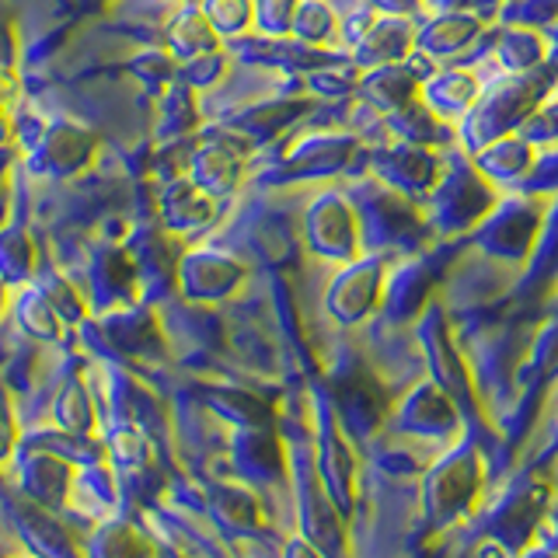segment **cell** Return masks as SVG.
<instances>
[{"label": "cell", "mask_w": 558, "mask_h": 558, "mask_svg": "<svg viewBox=\"0 0 558 558\" xmlns=\"http://www.w3.org/2000/svg\"><path fill=\"white\" fill-rule=\"evenodd\" d=\"M98 133L70 116H46V126L22 147V165L39 182H70L84 174L98 157Z\"/></svg>", "instance_id": "6da1fadb"}, {"label": "cell", "mask_w": 558, "mask_h": 558, "mask_svg": "<svg viewBox=\"0 0 558 558\" xmlns=\"http://www.w3.org/2000/svg\"><path fill=\"white\" fill-rule=\"evenodd\" d=\"M356 154V140L345 133H307L276 157L272 165H262L258 185H293L318 182L342 171Z\"/></svg>", "instance_id": "7a4b0ae2"}, {"label": "cell", "mask_w": 558, "mask_h": 558, "mask_svg": "<svg viewBox=\"0 0 558 558\" xmlns=\"http://www.w3.org/2000/svg\"><path fill=\"white\" fill-rule=\"evenodd\" d=\"M174 283L182 287L189 301H223L244 283V258L231 244L192 241L179 255Z\"/></svg>", "instance_id": "3957f363"}, {"label": "cell", "mask_w": 558, "mask_h": 558, "mask_svg": "<svg viewBox=\"0 0 558 558\" xmlns=\"http://www.w3.org/2000/svg\"><path fill=\"white\" fill-rule=\"evenodd\" d=\"M252 154L255 150L244 144L241 136H234L231 130H223L217 122V126H209V133L203 136V144L192 150L189 179L203 192H209V196L227 203L241 189L244 174H248Z\"/></svg>", "instance_id": "277c9868"}, {"label": "cell", "mask_w": 558, "mask_h": 558, "mask_svg": "<svg viewBox=\"0 0 558 558\" xmlns=\"http://www.w3.org/2000/svg\"><path fill=\"white\" fill-rule=\"evenodd\" d=\"M360 220L353 199L342 192H322L304 209V244L307 252L328 262H353L360 252Z\"/></svg>", "instance_id": "5b68a950"}, {"label": "cell", "mask_w": 558, "mask_h": 558, "mask_svg": "<svg viewBox=\"0 0 558 558\" xmlns=\"http://www.w3.org/2000/svg\"><path fill=\"white\" fill-rule=\"evenodd\" d=\"M154 209H157L154 214L157 223H161L168 234L189 241V238H203L209 227L223 217V199L203 192L189 174H179V179H171L157 189Z\"/></svg>", "instance_id": "8992f818"}, {"label": "cell", "mask_w": 558, "mask_h": 558, "mask_svg": "<svg viewBox=\"0 0 558 558\" xmlns=\"http://www.w3.org/2000/svg\"><path fill=\"white\" fill-rule=\"evenodd\" d=\"M307 112H311L307 98H266V101L241 105V109H234L220 122V126L231 130L234 136H241L252 150H258V147L272 144L279 133L290 130L293 122Z\"/></svg>", "instance_id": "52a82bcc"}, {"label": "cell", "mask_w": 558, "mask_h": 558, "mask_svg": "<svg viewBox=\"0 0 558 558\" xmlns=\"http://www.w3.org/2000/svg\"><path fill=\"white\" fill-rule=\"evenodd\" d=\"M412 46H415V28H412L409 17L380 14V17H374V25L360 35L353 63L356 66H371V70L391 66L398 60H405L412 52Z\"/></svg>", "instance_id": "ba28073f"}, {"label": "cell", "mask_w": 558, "mask_h": 558, "mask_svg": "<svg viewBox=\"0 0 558 558\" xmlns=\"http://www.w3.org/2000/svg\"><path fill=\"white\" fill-rule=\"evenodd\" d=\"M165 49L179 63H189L196 57H206V52L223 49V35L209 25V17L199 11V4L185 0V4L174 8V14L165 25Z\"/></svg>", "instance_id": "9c48e42d"}, {"label": "cell", "mask_w": 558, "mask_h": 558, "mask_svg": "<svg viewBox=\"0 0 558 558\" xmlns=\"http://www.w3.org/2000/svg\"><path fill=\"white\" fill-rule=\"evenodd\" d=\"M87 272H92V287L105 301L126 304L133 301V293L140 287L136 266L122 241H98L92 248V262H87Z\"/></svg>", "instance_id": "30bf717a"}, {"label": "cell", "mask_w": 558, "mask_h": 558, "mask_svg": "<svg viewBox=\"0 0 558 558\" xmlns=\"http://www.w3.org/2000/svg\"><path fill=\"white\" fill-rule=\"evenodd\" d=\"M196 87H189L182 77H174L165 92H157V116H154V136L161 144H174L203 126V109L196 101Z\"/></svg>", "instance_id": "8fae6325"}, {"label": "cell", "mask_w": 558, "mask_h": 558, "mask_svg": "<svg viewBox=\"0 0 558 558\" xmlns=\"http://www.w3.org/2000/svg\"><path fill=\"white\" fill-rule=\"evenodd\" d=\"M380 283H384V266L377 258L353 262V266H345L336 276L328 304L336 314H342V318H356V314H363L374 304V296L380 293Z\"/></svg>", "instance_id": "7c38bea8"}, {"label": "cell", "mask_w": 558, "mask_h": 558, "mask_svg": "<svg viewBox=\"0 0 558 558\" xmlns=\"http://www.w3.org/2000/svg\"><path fill=\"white\" fill-rule=\"evenodd\" d=\"M377 171L384 182H391L395 189H412V192H423L433 182V157L415 147V144H398L391 150L377 154Z\"/></svg>", "instance_id": "4fadbf2b"}, {"label": "cell", "mask_w": 558, "mask_h": 558, "mask_svg": "<svg viewBox=\"0 0 558 558\" xmlns=\"http://www.w3.org/2000/svg\"><path fill=\"white\" fill-rule=\"evenodd\" d=\"M35 269H39V244H35V238L22 223L0 227V279L8 287L28 283Z\"/></svg>", "instance_id": "5bb4252c"}, {"label": "cell", "mask_w": 558, "mask_h": 558, "mask_svg": "<svg viewBox=\"0 0 558 558\" xmlns=\"http://www.w3.org/2000/svg\"><path fill=\"white\" fill-rule=\"evenodd\" d=\"M360 92L371 98L377 109L401 112V109H409V105L415 101L418 81L409 74V70H401V66L391 63V66H377L374 74L360 84Z\"/></svg>", "instance_id": "9a60e30c"}, {"label": "cell", "mask_w": 558, "mask_h": 558, "mask_svg": "<svg viewBox=\"0 0 558 558\" xmlns=\"http://www.w3.org/2000/svg\"><path fill=\"white\" fill-rule=\"evenodd\" d=\"M336 32H339V17L325 4V0H296L293 25H290V35L296 43L325 46Z\"/></svg>", "instance_id": "2e32d148"}, {"label": "cell", "mask_w": 558, "mask_h": 558, "mask_svg": "<svg viewBox=\"0 0 558 558\" xmlns=\"http://www.w3.org/2000/svg\"><path fill=\"white\" fill-rule=\"evenodd\" d=\"M475 95H478V81H471L461 70L426 84V105L433 112H444V116L468 109V105L475 101Z\"/></svg>", "instance_id": "e0dca14e"}, {"label": "cell", "mask_w": 558, "mask_h": 558, "mask_svg": "<svg viewBox=\"0 0 558 558\" xmlns=\"http://www.w3.org/2000/svg\"><path fill=\"white\" fill-rule=\"evenodd\" d=\"M32 279H35V290H39L46 301H49V307L60 311L63 318L77 322L81 314H84V301H81V293H77L74 279H70V276H63L60 269L39 266Z\"/></svg>", "instance_id": "ac0fdd59"}, {"label": "cell", "mask_w": 558, "mask_h": 558, "mask_svg": "<svg viewBox=\"0 0 558 558\" xmlns=\"http://www.w3.org/2000/svg\"><path fill=\"white\" fill-rule=\"evenodd\" d=\"M199 11L209 17L223 39H238L255 28V8L252 0H199Z\"/></svg>", "instance_id": "d6986e66"}, {"label": "cell", "mask_w": 558, "mask_h": 558, "mask_svg": "<svg viewBox=\"0 0 558 558\" xmlns=\"http://www.w3.org/2000/svg\"><path fill=\"white\" fill-rule=\"evenodd\" d=\"M130 74L147 87V92H165V87L179 77V60L168 49H144L130 60Z\"/></svg>", "instance_id": "ffe728a7"}, {"label": "cell", "mask_w": 558, "mask_h": 558, "mask_svg": "<svg viewBox=\"0 0 558 558\" xmlns=\"http://www.w3.org/2000/svg\"><path fill=\"white\" fill-rule=\"evenodd\" d=\"M227 66H231V52L217 49V52H206V57H196V60H189V63H179V77L189 84V87H196V92H203V87H214L223 74H227Z\"/></svg>", "instance_id": "44dd1931"}, {"label": "cell", "mask_w": 558, "mask_h": 558, "mask_svg": "<svg viewBox=\"0 0 558 558\" xmlns=\"http://www.w3.org/2000/svg\"><path fill=\"white\" fill-rule=\"evenodd\" d=\"M255 8V32L269 35V39H283L290 35L296 0H252Z\"/></svg>", "instance_id": "7402d4cb"}, {"label": "cell", "mask_w": 558, "mask_h": 558, "mask_svg": "<svg viewBox=\"0 0 558 558\" xmlns=\"http://www.w3.org/2000/svg\"><path fill=\"white\" fill-rule=\"evenodd\" d=\"M17 60H22V39H17V25L8 11H0V92L17 77Z\"/></svg>", "instance_id": "603a6c76"}, {"label": "cell", "mask_w": 558, "mask_h": 558, "mask_svg": "<svg viewBox=\"0 0 558 558\" xmlns=\"http://www.w3.org/2000/svg\"><path fill=\"white\" fill-rule=\"evenodd\" d=\"M22 314L32 331H39V336H57V311L49 307V301L39 290L22 293Z\"/></svg>", "instance_id": "cb8c5ba5"}, {"label": "cell", "mask_w": 558, "mask_h": 558, "mask_svg": "<svg viewBox=\"0 0 558 558\" xmlns=\"http://www.w3.org/2000/svg\"><path fill=\"white\" fill-rule=\"evenodd\" d=\"M22 165V150L17 144H0V189H11V174Z\"/></svg>", "instance_id": "d4e9b609"}, {"label": "cell", "mask_w": 558, "mask_h": 558, "mask_svg": "<svg viewBox=\"0 0 558 558\" xmlns=\"http://www.w3.org/2000/svg\"><path fill=\"white\" fill-rule=\"evenodd\" d=\"M11 223V189H0V227Z\"/></svg>", "instance_id": "484cf974"}, {"label": "cell", "mask_w": 558, "mask_h": 558, "mask_svg": "<svg viewBox=\"0 0 558 558\" xmlns=\"http://www.w3.org/2000/svg\"><path fill=\"white\" fill-rule=\"evenodd\" d=\"M105 4H109V0H81V11H98Z\"/></svg>", "instance_id": "4316f807"}, {"label": "cell", "mask_w": 558, "mask_h": 558, "mask_svg": "<svg viewBox=\"0 0 558 558\" xmlns=\"http://www.w3.org/2000/svg\"><path fill=\"white\" fill-rule=\"evenodd\" d=\"M4 307H8V283L0 279V314H4Z\"/></svg>", "instance_id": "83f0119b"}, {"label": "cell", "mask_w": 558, "mask_h": 558, "mask_svg": "<svg viewBox=\"0 0 558 558\" xmlns=\"http://www.w3.org/2000/svg\"><path fill=\"white\" fill-rule=\"evenodd\" d=\"M179 4H185V0H179Z\"/></svg>", "instance_id": "f1b7e54d"}]
</instances>
